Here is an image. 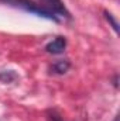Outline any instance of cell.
<instances>
[{"label": "cell", "instance_id": "cell-1", "mask_svg": "<svg viewBox=\"0 0 120 121\" xmlns=\"http://www.w3.org/2000/svg\"><path fill=\"white\" fill-rule=\"evenodd\" d=\"M0 1H4L7 4H11L14 7H18V9H23L26 11H30L37 14L38 17H44V18H48V20H52V21H60L58 17L55 14H52L51 11H48L42 4H37L31 0H0Z\"/></svg>", "mask_w": 120, "mask_h": 121}, {"label": "cell", "instance_id": "cell-2", "mask_svg": "<svg viewBox=\"0 0 120 121\" xmlns=\"http://www.w3.org/2000/svg\"><path fill=\"white\" fill-rule=\"evenodd\" d=\"M48 11H51L52 14L55 16H60V17H66L69 18V11L65 9L62 0H44V4H42Z\"/></svg>", "mask_w": 120, "mask_h": 121}, {"label": "cell", "instance_id": "cell-3", "mask_svg": "<svg viewBox=\"0 0 120 121\" xmlns=\"http://www.w3.org/2000/svg\"><path fill=\"white\" fill-rule=\"evenodd\" d=\"M65 48H66V39L64 37H57L45 45V51L48 54H52V55L62 54L65 51Z\"/></svg>", "mask_w": 120, "mask_h": 121}, {"label": "cell", "instance_id": "cell-4", "mask_svg": "<svg viewBox=\"0 0 120 121\" xmlns=\"http://www.w3.org/2000/svg\"><path fill=\"white\" fill-rule=\"evenodd\" d=\"M71 68V62L68 59H61L57 60L55 63H52V66L50 68L51 69V73H57V75H64Z\"/></svg>", "mask_w": 120, "mask_h": 121}, {"label": "cell", "instance_id": "cell-5", "mask_svg": "<svg viewBox=\"0 0 120 121\" xmlns=\"http://www.w3.org/2000/svg\"><path fill=\"white\" fill-rule=\"evenodd\" d=\"M17 79V75L13 72V70H9V72H1L0 73V80L4 82V83H10L13 80Z\"/></svg>", "mask_w": 120, "mask_h": 121}, {"label": "cell", "instance_id": "cell-6", "mask_svg": "<svg viewBox=\"0 0 120 121\" xmlns=\"http://www.w3.org/2000/svg\"><path fill=\"white\" fill-rule=\"evenodd\" d=\"M105 17H106V20L112 24V27H113V30L116 31V32H119V24H117V21L115 20V17H113V14L112 13H109V11H105Z\"/></svg>", "mask_w": 120, "mask_h": 121}, {"label": "cell", "instance_id": "cell-7", "mask_svg": "<svg viewBox=\"0 0 120 121\" xmlns=\"http://www.w3.org/2000/svg\"><path fill=\"white\" fill-rule=\"evenodd\" d=\"M52 121H61L60 118H57V117H52Z\"/></svg>", "mask_w": 120, "mask_h": 121}, {"label": "cell", "instance_id": "cell-8", "mask_svg": "<svg viewBox=\"0 0 120 121\" xmlns=\"http://www.w3.org/2000/svg\"><path fill=\"white\" fill-rule=\"evenodd\" d=\"M115 121H119V116H117V117H116V118H115Z\"/></svg>", "mask_w": 120, "mask_h": 121}]
</instances>
